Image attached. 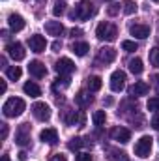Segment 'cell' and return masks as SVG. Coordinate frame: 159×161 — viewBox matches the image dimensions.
Wrapping results in <instances>:
<instances>
[{"instance_id":"obj_17","label":"cell","mask_w":159,"mask_h":161,"mask_svg":"<svg viewBox=\"0 0 159 161\" xmlns=\"http://www.w3.org/2000/svg\"><path fill=\"white\" fill-rule=\"evenodd\" d=\"M8 25H9V28H11L13 32H19V30L25 28V19H23L21 15H17V13H11L9 19H8Z\"/></svg>"},{"instance_id":"obj_33","label":"cell","mask_w":159,"mask_h":161,"mask_svg":"<svg viewBox=\"0 0 159 161\" xmlns=\"http://www.w3.org/2000/svg\"><path fill=\"white\" fill-rule=\"evenodd\" d=\"M152 127H154L156 131H159V114H156V116L152 118Z\"/></svg>"},{"instance_id":"obj_9","label":"cell","mask_w":159,"mask_h":161,"mask_svg":"<svg viewBox=\"0 0 159 161\" xmlns=\"http://www.w3.org/2000/svg\"><path fill=\"white\" fill-rule=\"evenodd\" d=\"M28 47H30V51H34V53H43L45 47H47V41H45L43 36L34 34V36L28 38Z\"/></svg>"},{"instance_id":"obj_34","label":"cell","mask_w":159,"mask_h":161,"mask_svg":"<svg viewBox=\"0 0 159 161\" xmlns=\"http://www.w3.org/2000/svg\"><path fill=\"white\" fill-rule=\"evenodd\" d=\"M51 47H52V51H60V49H62V41H54V43H52V45H51Z\"/></svg>"},{"instance_id":"obj_42","label":"cell","mask_w":159,"mask_h":161,"mask_svg":"<svg viewBox=\"0 0 159 161\" xmlns=\"http://www.w3.org/2000/svg\"><path fill=\"white\" fill-rule=\"evenodd\" d=\"M152 2H159V0H152Z\"/></svg>"},{"instance_id":"obj_36","label":"cell","mask_w":159,"mask_h":161,"mask_svg":"<svg viewBox=\"0 0 159 161\" xmlns=\"http://www.w3.org/2000/svg\"><path fill=\"white\" fill-rule=\"evenodd\" d=\"M52 161H68V159H66V156L58 154V156H54V159H52Z\"/></svg>"},{"instance_id":"obj_12","label":"cell","mask_w":159,"mask_h":161,"mask_svg":"<svg viewBox=\"0 0 159 161\" xmlns=\"http://www.w3.org/2000/svg\"><path fill=\"white\" fill-rule=\"evenodd\" d=\"M28 73H30V75H34L36 79H41V77H45V75H47V68L41 64L40 60H32V62L28 64Z\"/></svg>"},{"instance_id":"obj_18","label":"cell","mask_w":159,"mask_h":161,"mask_svg":"<svg viewBox=\"0 0 159 161\" xmlns=\"http://www.w3.org/2000/svg\"><path fill=\"white\" fill-rule=\"evenodd\" d=\"M97 58H99L101 62H105V64H111V62L116 58V51H114L112 47H103V49H99Z\"/></svg>"},{"instance_id":"obj_31","label":"cell","mask_w":159,"mask_h":161,"mask_svg":"<svg viewBox=\"0 0 159 161\" xmlns=\"http://www.w3.org/2000/svg\"><path fill=\"white\" fill-rule=\"evenodd\" d=\"M122 49L127 51V53H133V51H137V43H135V41L125 40V41H122Z\"/></svg>"},{"instance_id":"obj_1","label":"cell","mask_w":159,"mask_h":161,"mask_svg":"<svg viewBox=\"0 0 159 161\" xmlns=\"http://www.w3.org/2000/svg\"><path fill=\"white\" fill-rule=\"evenodd\" d=\"M25 109H26V105H25V101H23L21 97H9V99L2 105V113H4V116H8V118L21 116V114L25 113Z\"/></svg>"},{"instance_id":"obj_28","label":"cell","mask_w":159,"mask_h":161,"mask_svg":"<svg viewBox=\"0 0 159 161\" xmlns=\"http://www.w3.org/2000/svg\"><path fill=\"white\" fill-rule=\"evenodd\" d=\"M146 107H148V111L157 113V111H159V96H156V97H150V99H148V103H146Z\"/></svg>"},{"instance_id":"obj_41","label":"cell","mask_w":159,"mask_h":161,"mask_svg":"<svg viewBox=\"0 0 159 161\" xmlns=\"http://www.w3.org/2000/svg\"><path fill=\"white\" fill-rule=\"evenodd\" d=\"M2 161H9V158L8 156H2Z\"/></svg>"},{"instance_id":"obj_35","label":"cell","mask_w":159,"mask_h":161,"mask_svg":"<svg viewBox=\"0 0 159 161\" xmlns=\"http://www.w3.org/2000/svg\"><path fill=\"white\" fill-rule=\"evenodd\" d=\"M6 137H8V125H6V124H2V141H4Z\"/></svg>"},{"instance_id":"obj_21","label":"cell","mask_w":159,"mask_h":161,"mask_svg":"<svg viewBox=\"0 0 159 161\" xmlns=\"http://www.w3.org/2000/svg\"><path fill=\"white\" fill-rule=\"evenodd\" d=\"M21 75H23V71H21L19 66H9V68L6 69V77H8L9 80H19Z\"/></svg>"},{"instance_id":"obj_11","label":"cell","mask_w":159,"mask_h":161,"mask_svg":"<svg viewBox=\"0 0 159 161\" xmlns=\"http://www.w3.org/2000/svg\"><path fill=\"white\" fill-rule=\"evenodd\" d=\"M45 32H47L49 36L58 38V36L64 34V25H62L60 21H47V23H45Z\"/></svg>"},{"instance_id":"obj_6","label":"cell","mask_w":159,"mask_h":161,"mask_svg":"<svg viewBox=\"0 0 159 161\" xmlns=\"http://www.w3.org/2000/svg\"><path fill=\"white\" fill-rule=\"evenodd\" d=\"M123 88H125V73L122 69L112 71V75H111V90L112 92H122Z\"/></svg>"},{"instance_id":"obj_13","label":"cell","mask_w":159,"mask_h":161,"mask_svg":"<svg viewBox=\"0 0 159 161\" xmlns=\"http://www.w3.org/2000/svg\"><path fill=\"white\" fill-rule=\"evenodd\" d=\"M111 137H112L116 142H122V144H123V142H127V141L131 139V131L118 125V127H114V129L111 131Z\"/></svg>"},{"instance_id":"obj_3","label":"cell","mask_w":159,"mask_h":161,"mask_svg":"<svg viewBox=\"0 0 159 161\" xmlns=\"http://www.w3.org/2000/svg\"><path fill=\"white\" fill-rule=\"evenodd\" d=\"M96 36L101 41H114L116 36H118V30L111 23H99L97 28H96Z\"/></svg>"},{"instance_id":"obj_37","label":"cell","mask_w":159,"mask_h":161,"mask_svg":"<svg viewBox=\"0 0 159 161\" xmlns=\"http://www.w3.org/2000/svg\"><path fill=\"white\" fill-rule=\"evenodd\" d=\"M80 34H82L80 28H73V30H71V36H80Z\"/></svg>"},{"instance_id":"obj_2","label":"cell","mask_w":159,"mask_h":161,"mask_svg":"<svg viewBox=\"0 0 159 161\" xmlns=\"http://www.w3.org/2000/svg\"><path fill=\"white\" fill-rule=\"evenodd\" d=\"M94 13H96L94 4L88 2V0H80L79 4L75 6V9L69 13V17H71V19H82V21H86V19H90Z\"/></svg>"},{"instance_id":"obj_8","label":"cell","mask_w":159,"mask_h":161,"mask_svg":"<svg viewBox=\"0 0 159 161\" xmlns=\"http://www.w3.org/2000/svg\"><path fill=\"white\" fill-rule=\"evenodd\" d=\"M54 69H56V73H60V75H71V73L75 71V64H73L69 58H60V60L56 62Z\"/></svg>"},{"instance_id":"obj_15","label":"cell","mask_w":159,"mask_h":161,"mask_svg":"<svg viewBox=\"0 0 159 161\" xmlns=\"http://www.w3.org/2000/svg\"><path fill=\"white\" fill-rule=\"evenodd\" d=\"M40 139L43 142H47V144H56L58 142V133H56V129L47 127V129H43L40 133Z\"/></svg>"},{"instance_id":"obj_14","label":"cell","mask_w":159,"mask_h":161,"mask_svg":"<svg viewBox=\"0 0 159 161\" xmlns=\"http://www.w3.org/2000/svg\"><path fill=\"white\" fill-rule=\"evenodd\" d=\"M129 32H131V36H135L139 40H146L150 36V26H146V25H133L129 28Z\"/></svg>"},{"instance_id":"obj_20","label":"cell","mask_w":159,"mask_h":161,"mask_svg":"<svg viewBox=\"0 0 159 161\" xmlns=\"http://www.w3.org/2000/svg\"><path fill=\"white\" fill-rule=\"evenodd\" d=\"M71 51H73L77 56H84V54L90 51V45H88L86 41H75L73 47H71Z\"/></svg>"},{"instance_id":"obj_32","label":"cell","mask_w":159,"mask_h":161,"mask_svg":"<svg viewBox=\"0 0 159 161\" xmlns=\"http://www.w3.org/2000/svg\"><path fill=\"white\" fill-rule=\"evenodd\" d=\"M94 158L88 154V152H80V154H77V161H92Z\"/></svg>"},{"instance_id":"obj_29","label":"cell","mask_w":159,"mask_h":161,"mask_svg":"<svg viewBox=\"0 0 159 161\" xmlns=\"http://www.w3.org/2000/svg\"><path fill=\"white\" fill-rule=\"evenodd\" d=\"M150 62H152V66L159 68V49L157 47H154V49L150 51Z\"/></svg>"},{"instance_id":"obj_40","label":"cell","mask_w":159,"mask_h":161,"mask_svg":"<svg viewBox=\"0 0 159 161\" xmlns=\"http://www.w3.org/2000/svg\"><path fill=\"white\" fill-rule=\"evenodd\" d=\"M154 79H156V84H157V90H159V75H156Z\"/></svg>"},{"instance_id":"obj_23","label":"cell","mask_w":159,"mask_h":161,"mask_svg":"<svg viewBox=\"0 0 159 161\" xmlns=\"http://www.w3.org/2000/svg\"><path fill=\"white\" fill-rule=\"evenodd\" d=\"M92 120H94V124L99 127V125H103L105 124V120H107V114H105V111H96L94 114H92Z\"/></svg>"},{"instance_id":"obj_5","label":"cell","mask_w":159,"mask_h":161,"mask_svg":"<svg viewBox=\"0 0 159 161\" xmlns=\"http://www.w3.org/2000/svg\"><path fill=\"white\" fill-rule=\"evenodd\" d=\"M32 114L41 122H47L51 118V107L47 105V103H43V101H38V103H34L32 105Z\"/></svg>"},{"instance_id":"obj_25","label":"cell","mask_w":159,"mask_h":161,"mask_svg":"<svg viewBox=\"0 0 159 161\" xmlns=\"http://www.w3.org/2000/svg\"><path fill=\"white\" fill-rule=\"evenodd\" d=\"M137 11V2L135 0H123V13L133 15Z\"/></svg>"},{"instance_id":"obj_30","label":"cell","mask_w":159,"mask_h":161,"mask_svg":"<svg viewBox=\"0 0 159 161\" xmlns=\"http://www.w3.org/2000/svg\"><path fill=\"white\" fill-rule=\"evenodd\" d=\"M82 144H84V142H82V139H79V137H75V139H71V141L68 142V148L75 152V150H79L80 146H82Z\"/></svg>"},{"instance_id":"obj_10","label":"cell","mask_w":159,"mask_h":161,"mask_svg":"<svg viewBox=\"0 0 159 161\" xmlns=\"http://www.w3.org/2000/svg\"><path fill=\"white\" fill-rule=\"evenodd\" d=\"M15 142H17L19 146L30 144V129H28V124H23V125L19 127V131H17V135H15Z\"/></svg>"},{"instance_id":"obj_7","label":"cell","mask_w":159,"mask_h":161,"mask_svg":"<svg viewBox=\"0 0 159 161\" xmlns=\"http://www.w3.org/2000/svg\"><path fill=\"white\" fill-rule=\"evenodd\" d=\"M6 51H8V54L15 60V62H19V60H23L25 58V47L19 43V41H13V43H8L6 45Z\"/></svg>"},{"instance_id":"obj_38","label":"cell","mask_w":159,"mask_h":161,"mask_svg":"<svg viewBox=\"0 0 159 161\" xmlns=\"http://www.w3.org/2000/svg\"><path fill=\"white\" fill-rule=\"evenodd\" d=\"M0 92H2V94L6 92V80H0Z\"/></svg>"},{"instance_id":"obj_19","label":"cell","mask_w":159,"mask_h":161,"mask_svg":"<svg viewBox=\"0 0 159 161\" xmlns=\"http://www.w3.org/2000/svg\"><path fill=\"white\" fill-rule=\"evenodd\" d=\"M23 90H25V94H26V96H30V97H40V96H41V88L36 84V82H32V80L25 82Z\"/></svg>"},{"instance_id":"obj_27","label":"cell","mask_w":159,"mask_h":161,"mask_svg":"<svg viewBox=\"0 0 159 161\" xmlns=\"http://www.w3.org/2000/svg\"><path fill=\"white\" fill-rule=\"evenodd\" d=\"M52 13H54L56 17L64 15V13H66V2H64V0H58V2L54 4V8H52Z\"/></svg>"},{"instance_id":"obj_22","label":"cell","mask_w":159,"mask_h":161,"mask_svg":"<svg viewBox=\"0 0 159 161\" xmlns=\"http://www.w3.org/2000/svg\"><path fill=\"white\" fill-rule=\"evenodd\" d=\"M142 60L140 58H133V60H129V71L131 73H135V75H140L142 73Z\"/></svg>"},{"instance_id":"obj_26","label":"cell","mask_w":159,"mask_h":161,"mask_svg":"<svg viewBox=\"0 0 159 161\" xmlns=\"http://www.w3.org/2000/svg\"><path fill=\"white\" fill-rule=\"evenodd\" d=\"M77 103H79L80 107H86L88 103H92V96H88L86 92H79L77 94Z\"/></svg>"},{"instance_id":"obj_16","label":"cell","mask_w":159,"mask_h":161,"mask_svg":"<svg viewBox=\"0 0 159 161\" xmlns=\"http://www.w3.org/2000/svg\"><path fill=\"white\" fill-rule=\"evenodd\" d=\"M148 90H150V86L144 82V80H137L131 88H129V96H146L148 94Z\"/></svg>"},{"instance_id":"obj_24","label":"cell","mask_w":159,"mask_h":161,"mask_svg":"<svg viewBox=\"0 0 159 161\" xmlns=\"http://www.w3.org/2000/svg\"><path fill=\"white\" fill-rule=\"evenodd\" d=\"M101 84H103L101 82V77H90L88 79V90L90 92H97L101 88Z\"/></svg>"},{"instance_id":"obj_4","label":"cell","mask_w":159,"mask_h":161,"mask_svg":"<svg viewBox=\"0 0 159 161\" xmlns=\"http://www.w3.org/2000/svg\"><path fill=\"white\" fill-rule=\"evenodd\" d=\"M152 137H148V135H144V137H140L139 141H137V144H135V154L139 156V158H148L150 156V152H152Z\"/></svg>"},{"instance_id":"obj_39","label":"cell","mask_w":159,"mask_h":161,"mask_svg":"<svg viewBox=\"0 0 159 161\" xmlns=\"http://www.w3.org/2000/svg\"><path fill=\"white\" fill-rule=\"evenodd\" d=\"M26 159V154H25V152H21V154H19V161H25Z\"/></svg>"}]
</instances>
